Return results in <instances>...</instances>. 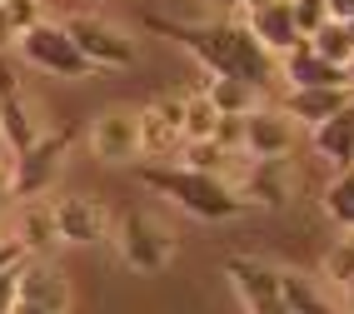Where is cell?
<instances>
[{
	"instance_id": "1",
	"label": "cell",
	"mask_w": 354,
	"mask_h": 314,
	"mask_svg": "<svg viewBox=\"0 0 354 314\" xmlns=\"http://www.w3.org/2000/svg\"><path fill=\"white\" fill-rule=\"evenodd\" d=\"M145 30L185 45V50L205 65V75L245 80L254 90L274 75V55L250 35V26H234V20H170V15H145Z\"/></svg>"
},
{
	"instance_id": "2",
	"label": "cell",
	"mask_w": 354,
	"mask_h": 314,
	"mask_svg": "<svg viewBox=\"0 0 354 314\" xmlns=\"http://www.w3.org/2000/svg\"><path fill=\"white\" fill-rule=\"evenodd\" d=\"M140 185L155 190V195L175 200L185 214H195V220L205 225H220V220H234V214H245L250 205L240 200V190H234V180L225 175H205V170H190V165H145L140 170Z\"/></svg>"
},
{
	"instance_id": "3",
	"label": "cell",
	"mask_w": 354,
	"mask_h": 314,
	"mask_svg": "<svg viewBox=\"0 0 354 314\" xmlns=\"http://www.w3.org/2000/svg\"><path fill=\"white\" fill-rule=\"evenodd\" d=\"M115 250H120V259L130 264V270H140V275H160L165 264L175 259V234L165 230L155 214H145V210H125L120 225H115Z\"/></svg>"
},
{
	"instance_id": "4",
	"label": "cell",
	"mask_w": 354,
	"mask_h": 314,
	"mask_svg": "<svg viewBox=\"0 0 354 314\" xmlns=\"http://www.w3.org/2000/svg\"><path fill=\"white\" fill-rule=\"evenodd\" d=\"M15 50L26 55L35 70H45V75H60V80H90V75H95V65L80 55V45L70 40L65 26H55V20H40V26H30L26 35L15 40Z\"/></svg>"
},
{
	"instance_id": "5",
	"label": "cell",
	"mask_w": 354,
	"mask_h": 314,
	"mask_svg": "<svg viewBox=\"0 0 354 314\" xmlns=\"http://www.w3.org/2000/svg\"><path fill=\"white\" fill-rule=\"evenodd\" d=\"M65 26V35L80 45V55L95 65V70H130L135 60H140V50H135V40L120 30V26H110L105 15H70V20H60Z\"/></svg>"
},
{
	"instance_id": "6",
	"label": "cell",
	"mask_w": 354,
	"mask_h": 314,
	"mask_svg": "<svg viewBox=\"0 0 354 314\" xmlns=\"http://www.w3.org/2000/svg\"><path fill=\"white\" fill-rule=\"evenodd\" d=\"M70 140H75V130H60V135H40L30 150H20L10 155V195L15 200H40L45 190H50L55 170H60V160L70 155Z\"/></svg>"
},
{
	"instance_id": "7",
	"label": "cell",
	"mask_w": 354,
	"mask_h": 314,
	"mask_svg": "<svg viewBox=\"0 0 354 314\" xmlns=\"http://www.w3.org/2000/svg\"><path fill=\"white\" fill-rule=\"evenodd\" d=\"M225 275L234 284V295L245 299L250 314H290L285 289H279V270H270L254 255H225Z\"/></svg>"
},
{
	"instance_id": "8",
	"label": "cell",
	"mask_w": 354,
	"mask_h": 314,
	"mask_svg": "<svg viewBox=\"0 0 354 314\" xmlns=\"http://www.w3.org/2000/svg\"><path fill=\"white\" fill-rule=\"evenodd\" d=\"M85 145L100 165L140 160V110H100L85 130Z\"/></svg>"
},
{
	"instance_id": "9",
	"label": "cell",
	"mask_w": 354,
	"mask_h": 314,
	"mask_svg": "<svg viewBox=\"0 0 354 314\" xmlns=\"http://www.w3.org/2000/svg\"><path fill=\"white\" fill-rule=\"evenodd\" d=\"M35 140H40V120L26 100V90H20L15 65L0 55V145H6L10 155H20V150H30Z\"/></svg>"
},
{
	"instance_id": "10",
	"label": "cell",
	"mask_w": 354,
	"mask_h": 314,
	"mask_svg": "<svg viewBox=\"0 0 354 314\" xmlns=\"http://www.w3.org/2000/svg\"><path fill=\"white\" fill-rule=\"evenodd\" d=\"M15 289L26 304H35L45 314H70V279L40 255H26L15 264Z\"/></svg>"
},
{
	"instance_id": "11",
	"label": "cell",
	"mask_w": 354,
	"mask_h": 314,
	"mask_svg": "<svg viewBox=\"0 0 354 314\" xmlns=\"http://www.w3.org/2000/svg\"><path fill=\"white\" fill-rule=\"evenodd\" d=\"M299 145V125L285 110H250L245 115V155L250 160H285Z\"/></svg>"
},
{
	"instance_id": "12",
	"label": "cell",
	"mask_w": 354,
	"mask_h": 314,
	"mask_svg": "<svg viewBox=\"0 0 354 314\" xmlns=\"http://www.w3.org/2000/svg\"><path fill=\"white\" fill-rule=\"evenodd\" d=\"M55 205V225H60V239L65 245H100V239H110V210L100 200L90 195H60L50 200Z\"/></svg>"
},
{
	"instance_id": "13",
	"label": "cell",
	"mask_w": 354,
	"mask_h": 314,
	"mask_svg": "<svg viewBox=\"0 0 354 314\" xmlns=\"http://www.w3.org/2000/svg\"><path fill=\"white\" fill-rule=\"evenodd\" d=\"M234 190L245 205L285 210L290 205V165L285 160H250L245 170H234Z\"/></svg>"
},
{
	"instance_id": "14",
	"label": "cell",
	"mask_w": 354,
	"mask_h": 314,
	"mask_svg": "<svg viewBox=\"0 0 354 314\" xmlns=\"http://www.w3.org/2000/svg\"><path fill=\"white\" fill-rule=\"evenodd\" d=\"M15 245L26 250V255H40V259H50L65 245L50 200H26V210H20V220H15Z\"/></svg>"
},
{
	"instance_id": "15",
	"label": "cell",
	"mask_w": 354,
	"mask_h": 314,
	"mask_svg": "<svg viewBox=\"0 0 354 314\" xmlns=\"http://www.w3.org/2000/svg\"><path fill=\"white\" fill-rule=\"evenodd\" d=\"M310 145H315V155H319L324 165L349 170V165H354V100H349L339 115H329V120H319V125H310Z\"/></svg>"
},
{
	"instance_id": "16",
	"label": "cell",
	"mask_w": 354,
	"mask_h": 314,
	"mask_svg": "<svg viewBox=\"0 0 354 314\" xmlns=\"http://www.w3.org/2000/svg\"><path fill=\"white\" fill-rule=\"evenodd\" d=\"M285 65V80H290V90H319V85H349L344 80V65H335V60H324V55H315V45L310 40H299L290 55H279Z\"/></svg>"
},
{
	"instance_id": "17",
	"label": "cell",
	"mask_w": 354,
	"mask_h": 314,
	"mask_svg": "<svg viewBox=\"0 0 354 314\" xmlns=\"http://www.w3.org/2000/svg\"><path fill=\"white\" fill-rule=\"evenodd\" d=\"M354 100V90L349 85H319V90H285V110L295 125L304 120V125H319V120H329V115H339L344 105Z\"/></svg>"
},
{
	"instance_id": "18",
	"label": "cell",
	"mask_w": 354,
	"mask_h": 314,
	"mask_svg": "<svg viewBox=\"0 0 354 314\" xmlns=\"http://www.w3.org/2000/svg\"><path fill=\"white\" fill-rule=\"evenodd\" d=\"M250 35L265 45L270 55H290L295 45L304 40L299 30H295V15H290V0H274V6H259V10H250Z\"/></svg>"
},
{
	"instance_id": "19",
	"label": "cell",
	"mask_w": 354,
	"mask_h": 314,
	"mask_svg": "<svg viewBox=\"0 0 354 314\" xmlns=\"http://www.w3.org/2000/svg\"><path fill=\"white\" fill-rule=\"evenodd\" d=\"M279 289H285L290 314H344L339 299L324 289V279H310L304 270H279Z\"/></svg>"
},
{
	"instance_id": "20",
	"label": "cell",
	"mask_w": 354,
	"mask_h": 314,
	"mask_svg": "<svg viewBox=\"0 0 354 314\" xmlns=\"http://www.w3.org/2000/svg\"><path fill=\"white\" fill-rule=\"evenodd\" d=\"M180 150H185V130L170 125L155 110H140V155L145 160H180Z\"/></svg>"
},
{
	"instance_id": "21",
	"label": "cell",
	"mask_w": 354,
	"mask_h": 314,
	"mask_svg": "<svg viewBox=\"0 0 354 314\" xmlns=\"http://www.w3.org/2000/svg\"><path fill=\"white\" fill-rule=\"evenodd\" d=\"M240 155H230L220 140H185V150H180V165H190V170H205V175H225V180H234V165Z\"/></svg>"
},
{
	"instance_id": "22",
	"label": "cell",
	"mask_w": 354,
	"mask_h": 314,
	"mask_svg": "<svg viewBox=\"0 0 354 314\" xmlns=\"http://www.w3.org/2000/svg\"><path fill=\"white\" fill-rule=\"evenodd\" d=\"M209 100H215V110L220 115H250L254 110V85H245V80H220V75H205V85H200Z\"/></svg>"
},
{
	"instance_id": "23",
	"label": "cell",
	"mask_w": 354,
	"mask_h": 314,
	"mask_svg": "<svg viewBox=\"0 0 354 314\" xmlns=\"http://www.w3.org/2000/svg\"><path fill=\"white\" fill-rule=\"evenodd\" d=\"M215 125H220V110L205 90H185V140H215Z\"/></svg>"
},
{
	"instance_id": "24",
	"label": "cell",
	"mask_w": 354,
	"mask_h": 314,
	"mask_svg": "<svg viewBox=\"0 0 354 314\" xmlns=\"http://www.w3.org/2000/svg\"><path fill=\"white\" fill-rule=\"evenodd\" d=\"M324 214L339 230H354V165L349 170H335V180L324 185Z\"/></svg>"
},
{
	"instance_id": "25",
	"label": "cell",
	"mask_w": 354,
	"mask_h": 314,
	"mask_svg": "<svg viewBox=\"0 0 354 314\" xmlns=\"http://www.w3.org/2000/svg\"><path fill=\"white\" fill-rule=\"evenodd\" d=\"M310 45H315V55H324V60H335V65H344L349 55H354V35H349V20H324V26L310 35Z\"/></svg>"
},
{
	"instance_id": "26",
	"label": "cell",
	"mask_w": 354,
	"mask_h": 314,
	"mask_svg": "<svg viewBox=\"0 0 354 314\" xmlns=\"http://www.w3.org/2000/svg\"><path fill=\"white\" fill-rule=\"evenodd\" d=\"M319 279L329 289H349L354 284V245L349 239H339V245H329L324 259H319Z\"/></svg>"
},
{
	"instance_id": "27",
	"label": "cell",
	"mask_w": 354,
	"mask_h": 314,
	"mask_svg": "<svg viewBox=\"0 0 354 314\" xmlns=\"http://www.w3.org/2000/svg\"><path fill=\"white\" fill-rule=\"evenodd\" d=\"M290 15H295V30L310 40L324 20H329V10H324V0H290Z\"/></svg>"
},
{
	"instance_id": "28",
	"label": "cell",
	"mask_w": 354,
	"mask_h": 314,
	"mask_svg": "<svg viewBox=\"0 0 354 314\" xmlns=\"http://www.w3.org/2000/svg\"><path fill=\"white\" fill-rule=\"evenodd\" d=\"M215 140L225 145L230 155H245V115H220V125H215Z\"/></svg>"
},
{
	"instance_id": "29",
	"label": "cell",
	"mask_w": 354,
	"mask_h": 314,
	"mask_svg": "<svg viewBox=\"0 0 354 314\" xmlns=\"http://www.w3.org/2000/svg\"><path fill=\"white\" fill-rule=\"evenodd\" d=\"M0 6H6V15L15 20V30H20V35L45 20V15H40V0H0Z\"/></svg>"
},
{
	"instance_id": "30",
	"label": "cell",
	"mask_w": 354,
	"mask_h": 314,
	"mask_svg": "<svg viewBox=\"0 0 354 314\" xmlns=\"http://www.w3.org/2000/svg\"><path fill=\"white\" fill-rule=\"evenodd\" d=\"M150 110H155V115H165L170 125H185V90H165V95H155Z\"/></svg>"
},
{
	"instance_id": "31",
	"label": "cell",
	"mask_w": 354,
	"mask_h": 314,
	"mask_svg": "<svg viewBox=\"0 0 354 314\" xmlns=\"http://www.w3.org/2000/svg\"><path fill=\"white\" fill-rule=\"evenodd\" d=\"M15 299H20V289H15V270H6V275H0V314H10V309H15Z\"/></svg>"
},
{
	"instance_id": "32",
	"label": "cell",
	"mask_w": 354,
	"mask_h": 314,
	"mask_svg": "<svg viewBox=\"0 0 354 314\" xmlns=\"http://www.w3.org/2000/svg\"><path fill=\"white\" fill-rule=\"evenodd\" d=\"M20 259H26V250H20L15 239H0V275H6V270H15Z\"/></svg>"
},
{
	"instance_id": "33",
	"label": "cell",
	"mask_w": 354,
	"mask_h": 314,
	"mask_svg": "<svg viewBox=\"0 0 354 314\" xmlns=\"http://www.w3.org/2000/svg\"><path fill=\"white\" fill-rule=\"evenodd\" d=\"M15 40H20V30H15V20L6 15V6H0V55H6Z\"/></svg>"
},
{
	"instance_id": "34",
	"label": "cell",
	"mask_w": 354,
	"mask_h": 314,
	"mask_svg": "<svg viewBox=\"0 0 354 314\" xmlns=\"http://www.w3.org/2000/svg\"><path fill=\"white\" fill-rule=\"evenodd\" d=\"M329 20H354V0H324Z\"/></svg>"
},
{
	"instance_id": "35",
	"label": "cell",
	"mask_w": 354,
	"mask_h": 314,
	"mask_svg": "<svg viewBox=\"0 0 354 314\" xmlns=\"http://www.w3.org/2000/svg\"><path fill=\"white\" fill-rule=\"evenodd\" d=\"M15 195H10V170H6V165H0V210H6Z\"/></svg>"
},
{
	"instance_id": "36",
	"label": "cell",
	"mask_w": 354,
	"mask_h": 314,
	"mask_svg": "<svg viewBox=\"0 0 354 314\" xmlns=\"http://www.w3.org/2000/svg\"><path fill=\"white\" fill-rule=\"evenodd\" d=\"M215 6H220V10L230 15V10H250V0H215Z\"/></svg>"
},
{
	"instance_id": "37",
	"label": "cell",
	"mask_w": 354,
	"mask_h": 314,
	"mask_svg": "<svg viewBox=\"0 0 354 314\" xmlns=\"http://www.w3.org/2000/svg\"><path fill=\"white\" fill-rule=\"evenodd\" d=\"M10 314H45V309H35V304H26V299H15V309Z\"/></svg>"
},
{
	"instance_id": "38",
	"label": "cell",
	"mask_w": 354,
	"mask_h": 314,
	"mask_svg": "<svg viewBox=\"0 0 354 314\" xmlns=\"http://www.w3.org/2000/svg\"><path fill=\"white\" fill-rule=\"evenodd\" d=\"M344 80H349V90H354V55L344 60Z\"/></svg>"
},
{
	"instance_id": "39",
	"label": "cell",
	"mask_w": 354,
	"mask_h": 314,
	"mask_svg": "<svg viewBox=\"0 0 354 314\" xmlns=\"http://www.w3.org/2000/svg\"><path fill=\"white\" fill-rule=\"evenodd\" d=\"M344 304H349V314H354V284H349V289H344Z\"/></svg>"
},
{
	"instance_id": "40",
	"label": "cell",
	"mask_w": 354,
	"mask_h": 314,
	"mask_svg": "<svg viewBox=\"0 0 354 314\" xmlns=\"http://www.w3.org/2000/svg\"><path fill=\"white\" fill-rule=\"evenodd\" d=\"M259 6H274V0H250V10H259Z\"/></svg>"
},
{
	"instance_id": "41",
	"label": "cell",
	"mask_w": 354,
	"mask_h": 314,
	"mask_svg": "<svg viewBox=\"0 0 354 314\" xmlns=\"http://www.w3.org/2000/svg\"><path fill=\"white\" fill-rule=\"evenodd\" d=\"M344 234H349V245H354V230H344Z\"/></svg>"
},
{
	"instance_id": "42",
	"label": "cell",
	"mask_w": 354,
	"mask_h": 314,
	"mask_svg": "<svg viewBox=\"0 0 354 314\" xmlns=\"http://www.w3.org/2000/svg\"><path fill=\"white\" fill-rule=\"evenodd\" d=\"M349 35H354V20H349Z\"/></svg>"
},
{
	"instance_id": "43",
	"label": "cell",
	"mask_w": 354,
	"mask_h": 314,
	"mask_svg": "<svg viewBox=\"0 0 354 314\" xmlns=\"http://www.w3.org/2000/svg\"><path fill=\"white\" fill-rule=\"evenodd\" d=\"M0 239H6V234H0Z\"/></svg>"
}]
</instances>
